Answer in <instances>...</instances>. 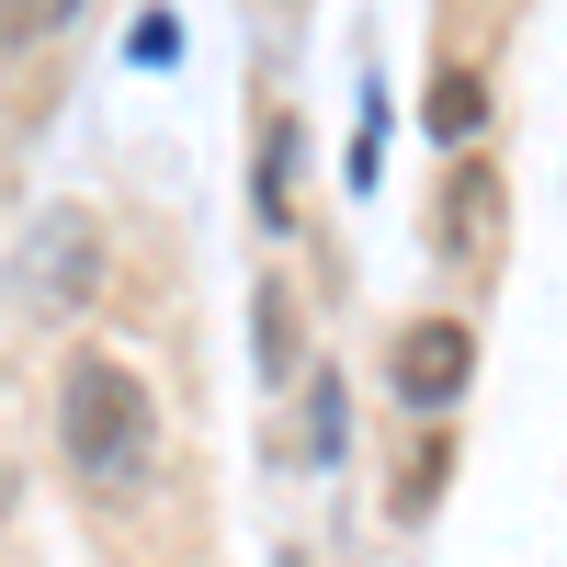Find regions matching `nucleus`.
Wrapping results in <instances>:
<instances>
[{"label":"nucleus","instance_id":"4","mask_svg":"<svg viewBox=\"0 0 567 567\" xmlns=\"http://www.w3.org/2000/svg\"><path fill=\"white\" fill-rule=\"evenodd\" d=\"M488 216H499V182L465 159V171H454V194H443V239H454L465 261H488Z\"/></svg>","mask_w":567,"mask_h":567},{"label":"nucleus","instance_id":"3","mask_svg":"<svg viewBox=\"0 0 567 567\" xmlns=\"http://www.w3.org/2000/svg\"><path fill=\"white\" fill-rule=\"evenodd\" d=\"M465 374H477V329H465V318H420V329H398V398H409V409H454Z\"/></svg>","mask_w":567,"mask_h":567},{"label":"nucleus","instance_id":"8","mask_svg":"<svg viewBox=\"0 0 567 567\" xmlns=\"http://www.w3.org/2000/svg\"><path fill=\"white\" fill-rule=\"evenodd\" d=\"M352 443V409H341V374H318V409H307V454H341Z\"/></svg>","mask_w":567,"mask_h":567},{"label":"nucleus","instance_id":"7","mask_svg":"<svg viewBox=\"0 0 567 567\" xmlns=\"http://www.w3.org/2000/svg\"><path fill=\"white\" fill-rule=\"evenodd\" d=\"M261 307V374L284 386V374H296V296H250Z\"/></svg>","mask_w":567,"mask_h":567},{"label":"nucleus","instance_id":"2","mask_svg":"<svg viewBox=\"0 0 567 567\" xmlns=\"http://www.w3.org/2000/svg\"><path fill=\"white\" fill-rule=\"evenodd\" d=\"M91 284H103V239H91L80 205H58V216L23 239V261H12V296H23V307H80Z\"/></svg>","mask_w":567,"mask_h":567},{"label":"nucleus","instance_id":"10","mask_svg":"<svg viewBox=\"0 0 567 567\" xmlns=\"http://www.w3.org/2000/svg\"><path fill=\"white\" fill-rule=\"evenodd\" d=\"M136 58L171 69V58H182V23H171V12H148V23H136Z\"/></svg>","mask_w":567,"mask_h":567},{"label":"nucleus","instance_id":"5","mask_svg":"<svg viewBox=\"0 0 567 567\" xmlns=\"http://www.w3.org/2000/svg\"><path fill=\"white\" fill-rule=\"evenodd\" d=\"M477 125H488V80H477V69H443V80H432V136L465 148Z\"/></svg>","mask_w":567,"mask_h":567},{"label":"nucleus","instance_id":"1","mask_svg":"<svg viewBox=\"0 0 567 567\" xmlns=\"http://www.w3.org/2000/svg\"><path fill=\"white\" fill-rule=\"evenodd\" d=\"M148 443H159L148 386H136L114 352H80L69 386H58V454H69V477H91V488H136V477H148Z\"/></svg>","mask_w":567,"mask_h":567},{"label":"nucleus","instance_id":"9","mask_svg":"<svg viewBox=\"0 0 567 567\" xmlns=\"http://www.w3.org/2000/svg\"><path fill=\"white\" fill-rule=\"evenodd\" d=\"M58 12H69V0H0V45H34Z\"/></svg>","mask_w":567,"mask_h":567},{"label":"nucleus","instance_id":"6","mask_svg":"<svg viewBox=\"0 0 567 567\" xmlns=\"http://www.w3.org/2000/svg\"><path fill=\"white\" fill-rule=\"evenodd\" d=\"M261 227H296V125L261 136Z\"/></svg>","mask_w":567,"mask_h":567}]
</instances>
